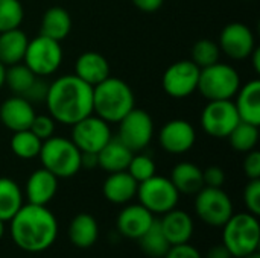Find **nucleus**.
Returning <instances> with one entry per match:
<instances>
[{
    "mask_svg": "<svg viewBox=\"0 0 260 258\" xmlns=\"http://www.w3.org/2000/svg\"><path fill=\"white\" fill-rule=\"evenodd\" d=\"M44 103L56 123L72 126L93 114V87L76 75H64L49 84Z\"/></svg>",
    "mask_w": 260,
    "mask_h": 258,
    "instance_id": "1",
    "label": "nucleus"
},
{
    "mask_svg": "<svg viewBox=\"0 0 260 258\" xmlns=\"http://www.w3.org/2000/svg\"><path fill=\"white\" fill-rule=\"evenodd\" d=\"M12 242L26 252L49 249L58 236V222L46 205H23L9 220Z\"/></svg>",
    "mask_w": 260,
    "mask_h": 258,
    "instance_id": "2",
    "label": "nucleus"
},
{
    "mask_svg": "<svg viewBox=\"0 0 260 258\" xmlns=\"http://www.w3.org/2000/svg\"><path fill=\"white\" fill-rule=\"evenodd\" d=\"M134 106L131 87L119 78L108 76L93 87V113L107 123H119Z\"/></svg>",
    "mask_w": 260,
    "mask_h": 258,
    "instance_id": "3",
    "label": "nucleus"
},
{
    "mask_svg": "<svg viewBox=\"0 0 260 258\" xmlns=\"http://www.w3.org/2000/svg\"><path fill=\"white\" fill-rule=\"evenodd\" d=\"M38 158L46 170L59 178H72L81 170V151L64 137L52 135L41 143Z\"/></svg>",
    "mask_w": 260,
    "mask_h": 258,
    "instance_id": "4",
    "label": "nucleus"
},
{
    "mask_svg": "<svg viewBox=\"0 0 260 258\" xmlns=\"http://www.w3.org/2000/svg\"><path fill=\"white\" fill-rule=\"evenodd\" d=\"M222 228V245L233 257L242 258L257 251L260 243L257 216L251 213L233 214Z\"/></svg>",
    "mask_w": 260,
    "mask_h": 258,
    "instance_id": "5",
    "label": "nucleus"
},
{
    "mask_svg": "<svg viewBox=\"0 0 260 258\" xmlns=\"http://www.w3.org/2000/svg\"><path fill=\"white\" fill-rule=\"evenodd\" d=\"M241 87L238 70L224 62H216L201 68L198 79V91L207 100H233Z\"/></svg>",
    "mask_w": 260,
    "mask_h": 258,
    "instance_id": "6",
    "label": "nucleus"
},
{
    "mask_svg": "<svg viewBox=\"0 0 260 258\" xmlns=\"http://www.w3.org/2000/svg\"><path fill=\"white\" fill-rule=\"evenodd\" d=\"M23 62L34 71L37 76H50L53 75L62 62V49L61 43L44 35H38L27 43Z\"/></svg>",
    "mask_w": 260,
    "mask_h": 258,
    "instance_id": "7",
    "label": "nucleus"
},
{
    "mask_svg": "<svg viewBox=\"0 0 260 258\" xmlns=\"http://www.w3.org/2000/svg\"><path fill=\"white\" fill-rule=\"evenodd\" d=\"M139 202L152 214H165L177 208L180 193L169 178L154 175L137 187Z\"/></svg>",
    "mask_w": 260,
    "mask_h": 258,
    "instance_id": "8",
    "label": "nucleus"
},
{
    "mask_svg": "<svg viewBox=\"0 0 260 258\" xmlns=\"http://www.w3.org/2000/svg\"><path fill=\"white\" fill-rule=\"evenodd\" d=\"M195 196V213L204 224L221 228L233 216L232 199L222 187H203Z\"/></svg>",
    "mask_w": 260,
    "mask_h": 258,
    "instance_id": "9",
    "label": "nucleus"
},
{
    "mask_svg": "<svg viewBox=\"0 0 260 258\" xmlns=\"http://www.w3.org/2000/svg\"><path fill=\"white\" fill-rule=\"evenodd\" d=\"M117 125V138L134 154L142 152L152 140L154 122L152 117L142 108L134 106Z\"/></svg>",
    "mask_w": 260,
    "mask_h": 258,
    "instance_id": "10",
    "label": "nucleus"
},
{
    "mask_svg": "<svg viewBox=\"0 0 260 258\" xmlns=\"http://www.w3.org/2000/svg\"><path fill=\"white\" fill-rule=\"evenodd\" d=\"M239 122L233 100H207L201 113V126L213 138H227Z\"/></svg>",
    "mask_w": 260,
    "mask_h": 258,
    "instance_id": "11",
    "label": "nucleus"
},
{
    "mask_svg": "<svg viewBox=\"0 0 260 258\" xmlns=\"http://www.w3.org/2000/svg\"><path fill=\"white\" fill-rule=\"evenodd\" d=\"M111 138L113 135L110 123H107L96 114H90L72 125L70 140L81 152L98 154Z\"/></svg>",
    "mask_w": 260,
    "mask_h": 258,
    "instance_id": "12",
    "label": "nucleus"
},
{
    "mask_svg": "<svg viewBox=\"0 0 260 258\" xmlns=\"http://www.w3.org/2000/svg\"><path fill=\"white\" fill-rule=\"evenodd\" d=\"M200 71L201 68L197 67L190 59L177 61L171 64L163 75V90L174 99H184L197 91Z\"/></svg>",
    "mask_w": 260,
    "mask_h": 258,
    "instance_id": "13",
    "label": "nucleus"
},
{
    "mask_svg": "<svg viewBox=\"0 0 260 258\" xmlns=\"http://www.w3.org/2000/svg\"><path fill=\"white\" fill-rule=\"evenodd\" d=\"M218 46L230 59L238 61L250 58L253 50L257 47L253 30L241 21H233L224 26L219 33Z\"/></svg>",
    "mask_w": 260,
    "mask_h": 258,
    "instance_id": "14",
    "label": "nucleus"
},
{
    "mask_svg": "<svg viewBox=\"0 0 260 258\" xmlns=\"http://www.w3.org/2000/svg\"><path fill=\"white\" fill-rule=\"evenodd\" d=\"M197 141V131L193 125L183 119H174L163 125L158 132L160 146L174 155L189 152Z\"/></svg>",
    "mask_w": 260,
    "mask_h": 258,
    "instance_id": "15",
    "label": "nucleus"
},
{
    "mask_svg": "<svg viewBox=\"0 0 260 258\" xmlns=\"http://www.w3.org/2000/svg\"><path fill=\"white\" fill-rule=\"evenodd\" d=\"M34 117V105L21 96L14 94L0 105V122L12 132L29 129Z\"/></svg>",
    "mask_w": 260,
    "mask_h": 258,
    "instance_id": "16",
    "label": "nucleus"
},
{
    "mask_svg": "<svg viewBox=\"0 0 260 258\" xmlns=\"http://www.w3.org/2000/svg\"><path fill=\"white\" fill-rule=\"evenodd\" d=\"M154 219V214L142 204L126 205L117 216V230L123 237L137 240L146 233Z\"/></svg>",
    "mask_w": 260,
    "mask_h": 258,
    "instance_id": "17",
    "label": "nucleus"
},
{
    "mask_svg": "<svg viewBox=\"0 0 260 258\" xmlns=\"http://www.w3.org/2000/svg\"><path fill=\"white\" fill-rule=\"evenodd\" d=\"M58 178L44 167L35 170L26 181V198L29 204L47 205L56 195Z\"/></svg>",
    "mask_w": 260,
    "mask_h": 258,
    "instance_id": "18",
    "label": "nucleus"
},
{
    "mask_svg": "<svg viewBox=\"0 0 260 258\" xmlns=\"http://www.w3.org/2000/svg\"><path fill=\"white\" fill-rule=\"evenodd\" d=\"M110 64L104 55L99 52H84L78 56L75 62V73L81 81L94 87L110 76Z\"/></svg>",
    "mask_w": 260,
    "mask_h": 258,
    "instance_id": "19",
    "label": "nucleus"
},
{
    "mask_svg": "<svg viewBox=\"0 0 260 258\" xmlns=\"http://www.w3.org/2000/svg\"><path fill=\"white\" fill-rule=\"evenodd\" d=\"M160 227L171 246L189 243L193 234L192 217L186 211L177 208L163 214V219H160Z\"/></svg>",
    "mask_w": 260,
    "mask_h": 258,
    "instance_id": "20",
    "label": "nucleus"
},
{
    "mask_svg": "<svg viewBox=\"0 0 260 258\" xmlns=\"http://www.w3.org/2000/svg\"><path fill=\"white\" fill-rule=\"evenodd\" d=\"M235 106L238 109L241 122L260 125V81L253 79L245 85H241L236 93Z\"/></svg>",
    "mask_w": 260,
    "mask_h": 258,
    "instance_id": "21",
    "label": "nucleus"
},
{
    "mask_svg": "<svg viewBox=\"0 0 260 258\" xmlns=\"http://www.w3.org/2000/svg\"><path fill=\"white\" fill-rule=\"evenodd\" d=\"M137 187L139 182L126 172H114L108 173V178L105 179L102 186V192L107 201L116 205H123L128 204L133 198L137 195Z\"/></svg>",
    "mask_w": 260,
    "mask_h": 258,
    "instance_id": "22",
    "label": "nucleus"
},
{
    "mask_svg": "<svg viewBox=\"0 0 260 258\" xmlns=\"http://www.w3.org/2000/svg\"><path fill=\"white\" fill-rule=\"evenodd\" d=\"M134 152L128 149L117 137L111 138L99 152H98V167L108 173L122 172L128 169V164Z\"/></svg>",
    "mask_w": 260,
    "mask_h": 258,
    "instance_id": "23",
    "label": "nucleus"
},
{
    "mask_svg": "<svg viewBox=\"0 0 260 258\" xmlns=\"http://www.w3.org/2000/svg\"><path fill=\"white\" fill-rule=\"evenodd\" d=\"M29 38L20 29H11L0 32V62L5 67L23 62Z\"/></svg>",
    "mask_w": 260,
    "mask_h": 258,
    "instance_id": "24",
    "label": "nucleus"
},
{
    "mask_svg": "<svg viewBox=\"0 0 260 258\" xmlns=\"http://www.w3.org/2000/svg\"><path fill=\"white\" fill-rule=\"evenodd\" d=\"M72 30V17L67 9L61 6L49 8L41 18L40 35L52 38L55 41H62Z\"/></svg>",
    "mask_w": 260,
    "mask_h": 258,
    "instance_id": "25",
    "label": "nucleus"
},
{
    "mask_svg": "<svg viewBox=\"0 0 260 258\" xmlns=\"http://www.w3.org/2000/svg\"><path fill=\"white\" fill-rule=\"evenodd\" d=\"M171 182L180 195H197L203 187V170L189 161L178 163L171 172Z\"/></svg>",
    "mask_w": 260,
    "mask_h": 258,
    "instance_id": "26",
    "label": "nucleus"
},
{
    "mask_svg": "<svg viewBox=\"0 0 260 258\" xmlns=\"http://www.w3.org/2000/svg\"><path fill=\"white\" fill-rule=\"evenodd\" d=\"M99 237V227L91 214H76L69 225V239L73 246L85 249L96 243Z\"/></svg>",
    "mask_w": 260,
    "mask_h": 258,
    "instance_id": "27",
    "label": "nucleus"
},
{
    "mask_svg": "<svg viewBox=\"0 0 260 258\" xmlns=\"http://www.w3.org/2000/svg\"><path fill=\"white\" fill-rule=\"evenodd\" d=\"M23 207V193L11 178H0V219L8 222Z\"/></svg>",
    "mask_w": 260,
    "mask_h": 258,
    "instance_id": "28",
    "label": "nucleus"
},
{
    "mask_svg": "<svg viewBox=\"0 0 260 258\" xmlns=\"http://www.w3.org/2000/svg\"><path fill=\"white\" fill-rule=\"evenodd\" d=\"M137 240H139L142 251L152 258H163L171 248V243L168 242V239L165 237L161 231L158 219H154V222L146 230V233Z\"/></svg>",
    "mask_w": 260,
    "mask_h": 258,
    "instance_id": "29",
    "label": "nucleus"
},
{
    "mask_svg": "<svg viewBox=\"0 0 260 258\" xmlns=\"http://www.w3.org/2000/svg\"><path fill=\"white\" fill-rule=\"evenodd\" d=\"M35 78H37V75H34V71L24 62H18V64L6 67L5 84L8 85V88L11 90L12 94L24 96V93L34 84Z\"/></svg>",
    "mask_w": 260,
    "mask_h": 258,
    "instance_id": "30",
    "label": "nucleus"
},
{
    "mask_svg": "<svg viewBox=\"0 0 260 258\" xmlns=\"http://www.w3.org/2000/svg\"><path fill=\"white\" fill-rule=\"evenodd\" d=\"M229 143L230 146L238 151V152H250L256 149L259 143V126L247 123V122H239L235 129L229 134Z\"/></svg>",
    "mask_w": 260,
    "mask_h": 258,
    "instance_id": "31",
    "label": "nucleus"
},
{
    "mask_svg": "<svg viewBox=\"0 0 260 258\" xmlns=\"http://www.w3.org/2000/svg\"><path fill=\"white\" fill-rule=\"evenodd\" d=\"M41 140L34 135L29 129L24 131H17L11 137V151L15 157L21 160H32L37 158L41 149Z\"/></svg>",
    "mask_w": 260,
    "mask_h": 258,
    "instance_id": "32",
    "label": "nucleus"
},
{
    "mask_svg": "<svg viewBox=\"0 0 260 258\" xmlns=\"http://www.w3.org/2000/svg\"><path fill=\"white\" fill-rule=\"evenodd\" d=\"M221 58V49L218 46V43L212 41V40H200L193 44L192 47V62L200 67V68H206L209 65H213L219 61Z\"/></svg>",
    "mask_w": 260,
    "mask_h": 258,
    "instance_id": "33",
    "label": "nucleus"
},
{
    "mask_svg": "<svg viewBox=\"0 0 260 258\" xmlns=\"http://www.w3.org/2000/svg\"><path fill=\"white\" fill-rule=\"evenodd\" d=\"M24 9L20 0H0V32L20 27Z\"/></svg>",
    "mask_w": 260,
    "mask_h": 258,
    "instance_id": "34",
    "label": "nucleus"
},
{
    "mask_svg": "<svg viewBox=\"0 0 260 258\" xmlns=\"http://www.w3.org/2000/svg\"><path fill=\"white\" fill-rule=\"evenodd\" d=\"M126 172L140 184L155 175V163L151 157L136 152L128 164Z\"/></svg>",
    "mask_w": 260,
    "mask_h": 258,
    "instance_id": "35",
    "label": "nucleus"
},
{
    "mask_svg": "<svg viewBox=\"0 0 260 258\" xmlns=\"http://www.w3.org/2000/svg\"><path fill=\"white\" fill-rule=\"evenodd\" d=\"M55 120L49 116V114H35L30 126H29V131L37 135L41 141L50 138L53 134H55Z\"/></svg>",
    "mask_w": 260,
    "mask_h": 258,
    "instance_id": "36",
    "label": "nucleus"
},
{
    "mask_svg": "<svg viewBox=\"0 0 260 258\" xmlns=\"http://www.w3.org/2000/svg\"><path fill=\"white\" fill-rule=\"evenodd\" d=\"M244 204L248 213L260 214V179H250L244 189Z\"/></svg>",
    "mask_w": 260,
    "mask_h": 258,
    "instance_id": "37",
    "label": "nucleus"
},
{
    "mask_svg": "<svg viewBox=\"0 0 260 258\" xmlns=\"http://www.w3.org/2000/svg\"><path fill=\"white\" fill-rule=\"evenodd\" d=\"M47 88H49V84L41 78V76H37L34 84L29 87V90L24 93V97L26 100H29L32 105L34 103H38V102H44L46 100V96H47Z\"/></svg>",
    "mask_w": 260,
    "mask_h": 258,
    "instance_id": "38",
    "label": "nucleus"
},
{
    "mask_svg": "<svg viewBox=\"0 0 260 258\" xmlns=\"http://www.w3.org/2000/svg\"><path fill=\"white\" fill-rule=\"evenodd\" d=\"M244 173L248 179H260V152L253 149L247 152V157L242 164Z\"/></svg>",
    "mask_w": 260,
    "mask_h": 258,
    "instance_id": "39",
    "label": "nucleus"
},
{
    "mask_svg": "<svg viewBox=\"0 0 260 258\" xmlns=\"http://www.w3.org/2000/svg\"><path fill=\"white\" fill-rule=\"evenodd\" d=\"M203 181L204 187H222L225 182V172L219 166H210L203 170Z\"/></svg>",
    "mask_w": 260,
    "mask_h": 258,
    "instance_id": "40",
    "label": "nucleus"
},
{
    "mask_svg": "<svg viewBox=\"0 0 260 258\" xmlns=\"http://www.w3.org/2000/svg\"><path fill=\"white\" fill-rule=\"evenodd\" d=\"M163 258H203L200 251L189 245V243H181V245H172L166 255Z\"/></svg>",
    "mask_w": 260,
    "mask_h": 258,
    "instance_id": "41",
    "label": "nucleus"
},
{
    "mask_svg": "<svg viewBox=\"0 0 260 258\" xmlns=\"http://www.w3.org/2000/svg\"><path fill=\"white\" fill-rule=\"evenodd\" d=\"M133 5L143 12H155L161 8L165 0H131Z\"/></svg>",
    "mask_w": 260,
    "mask_h": 258,
    "instance_id": "42",
    "label": "nucleus"
},
{
    "mask_svg": "<svg viewBox=\"0 0 260 258\" xmlns=\"http://www.w3.org/2000/svg\"><path fill=\"white\" fill-rule=\"evenodd\" d=\"M96 167H98V154L81 152V169H96Z\"/></svg>",
    "mask_w": 260,
    "mask_h": 258,
    "instance_id": "43",
    "label": "nucleus"
},
{
    "mask_svg": "<svg viewBox=\"0 0 260 258\" xmlns=\"http://www.w3.org/2000/svg\"><path fill=\"white\" fill-rule=\"evenodd\" d=\"M206 258H233V255L230 254V251L224 245H216V246L209 249Z\"/></svg>",
    "mask_w": 260,
    "mask_h": 258,
    "instance_id": "44",
    "label": "nucleus"
},
{
    "mask_svg": "<svg viewBox=\"0 0 260 258\" xmlns=\"http://www.w3.org/2000/svg\"><path fill=\"white\" fill-rule=\"evenodd\" d=\"M248 59H251L253 61V65H254V70H256V73H259L260 71V49L259 47H256L254 50H253V53L250 55V58Z\"/></svg>",
    "mask_w": 260,
    "mask_h": 258,
    "instance_id": "45",
    "label": "nucleus"
},
{
    "mask_svg": "<svg viewBox=\"0 0 260 258\" xmlns=\"http://www.w3.org/2000/svg\"><path fill=\"white\" fill-rule=\"evenodd\" d=\"M5 73H6V67L0 62V90L5 85Z\"/></svg>",
    "mask_w": 260,
    "mask_h": 258,
    "instance_id": "46",
    "label": "nucleus"
},
{
    "mask_svg": "<svg viewBox=\"0 0 260 258\" xmlns=\"http://www.w3.org/2000/svg\"><path fill=\"white\" fill-rule=\"evenodd\" d=\"M3 234H5V220L0 219V239L3 237Z\"/></svg>",
    "mask_w": 260,
    "mask_h": 258,
    "instance_id": "47",
    "label": "nucleus"
},
{
    "mask_svg": "<svg viewBox=\"0 0 260 258\" xmlns=\"http://www.w3.org/2000/svg\"><path fill=\"white\" fill-rule=\"evenodd\" d=\"M242 258H260V255L257 254V251L256 252H253V254H248V255H245V257Z\"/></svg>",
    "mask_w": 260,
    "mask_h": 258,
    "instance_id": "48",
    "label": "nucleus"
}]
</instances>
